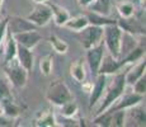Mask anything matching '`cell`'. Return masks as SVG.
Segmentation results:
<instances>
[{"label":"cell","mask_w":146,"mask_h":127,"mask_svg":"<svg viewBox=\"0 0 146 127\" xmlns=\"http://www.w3.org/2000/svg\"><path fill=\"white\" fill-rule=\"evenodd\" d=\"M52 18V12L50 9L48 4L46 3H41L37 7L33 9V12L27 17L28 21H31L36 27H42V25H46L51 21Z\"/></svg>","instance_id":"8992f818"},{"label":"cell","mask_w":146,"mask_h":127,"mask_svg":"<svg viewBox=\"0 0 146 127\" xmlns=\"http://www.w3.org/2000/svg\"><path fill=\"white\" fill-rule=\"evenodd\" d=\"M78 38H79V42L83 45L85 50L92 49V47L97 46L103 41V27L88 24L85 28L79 31Z\"/></svg>","instance_id":"5b68a950"},{"label":"cell","mask_w":146,"mask_h":127,"mask_svg":"<svg viewBox=\"0 0 146 127\" xmlns=\"http://www.w3.org/2000/svg\"><path fill=\"white\" fill-rule=\"evenodd\" d=\"M32 29H37V27L31 21H28L27 18H23V17H19V15L8 17L7 31L10 35H17V33H22V32L32 31Z\"/></svg>","instance_id":"52a82bcc"},{"label":"cell","mask_w":146,"mask_h":127,"mask_svg":"<svg viewBox=\"0 0 146 127\" xmlns=\"http://www.w3.org/2000/svg\"><path fill=\"white\" fill-rule=\"evenodd\" d=\"M5 64L7 65L4 67V71L8 80L17 88H23L28 80V71L18 63V60H15V57L10 61H7Z\"/></svg>","instance_id":"277c9868"},{"label":"cell","mask_w":146,"mask_h":127,"mask_svg":"<svg viewBox=\"0 0 146 127\" xmlns=\"http://www.w3.org/2000/svg\"><path fill=\"white\" fill-rule=\"evenodd\" d=\"M94 0H79V4L83 5V7H89V5L93 3Z\"/></svg>","instance_id":"836d02e7"},{"label":"cell","mask_w":146,"mask_h":127,"mask_svg":"<svg viewBox=\"0 0 146 127\" xmlns=\"http://www.w3.org/2000/svg\"><path fill=\"white\" fill-rule=\"evenodd\" d=\"M145 53V49H142V47H135V49L131 51L130 53H128L126 57H123L122 59V63L123 65H126V64H131V63H135V61H137V60H140V59L142 57V55Z\"/></svg>","instance_id":"83f0119b"},{"label":"cell","mask_w":146,"mask_h":127,"mask_svg":"<svg viewBox=\"0 0 146 127\" xmlns=\"http://www.w3.org/2000/svg\"><path fill=\"white\" fill-rule=\"evenodd\" d=\"M104 45L108 49V52L117 60H121V36L122 29L117 23L103 27Z\"/></svg>","instance_id":"3957f363"},{"label":"cell","mask_w":146,"mask_h":127,"mask_svg":"<svg viewBox=\"0 0 146 127\" xmlns=\"http://www.w3.org/2000/svg\"><path fill=\"white\" fill-rule=\"evenodd\" d=\"M125 88H126V79H125V74L121 72V74H117L113 79V83L107 88V94L104 97V100L103 103L100 104V107L98 108L97 111V114L99 113H103L104 111L109 108L112 104L114 103L117 99L119 98V95L125 92Z\"/></svg>","instance_id":"7a4b0ae2"},{"label":"cell","mask_w":146,"mask_h":127,"mask_svg":"<svg viewBox=\"0 0 146 127\" xmlns=\"http://www.w3.org/2000/svg\"><path fill=\"white\" fill-rule=\"evenodd\" d=\"M61 107V112L60 113L64 116V117H69V118H72L75 114L78 113V104L74 102V99L67 102V103L62 104Z\"/></svg>","instance_id":"4316f807"},{"label":"cell","mask_w":146,"mask_h":127,"mask_svg":"<svg viewBox=\"0 0 146 127\" xmlns=\"http://www.w3.org/2000/svg\"><path fill=\"white\" fill-rule=\"evenodd\" d=\"M135 47H136L135 36L130 32L122 31V36H121V60L123 57H126Z\"/></svg>","instance_id":"9a60e30c"},{"label":"cell","mask_w":146,"mask_h":127,"mask_svg":"<svg viewBox=\"0 0 146 127\" xmlns=\"http://www.w3.org/2000/svg\"><path fill=\"white\" fill-rule=\"evenodd\" d=\"M7 23H8V18L3 19V22L0 23V43L3 42L5 36V32H7Z\"/></svg>","instance_id":"d6a6232c"},{"label":"cell","mask_w":146,"mask_h":127,"mask_svg":"<svg viewBox=\"0 0 146 127\" xmlns=\"http://www.w3.org/2000/svg\"><path fill=\"white\" fill-rule=\"evenodd\" d=\"M135 92L136 94H140V95H145V92H146V76L145 74L141 76V78H139L136 81L132 84Z\"/></svg>","instance_id":"4dcf8cb0"},{"label":"cell","mask_w":146,"mask_h":127,"mask_svg":"<svg viewBox=\"0 0 146 127\" xmlns=\"http://www.w3.org/2000/svg\"><path fill=\"white\" fill-rule=\"evenodd\" d=\"M70 74L78 81V83H84L85 80V67H84V60L78 59L70 65Z\"/></svg>","instance_id":"d6986e66"},{"label":"cell","mask_w":146,"mask_h":127,"mask_svg":"<svg viewBox=\"0 0 146 127\" xmlns=\"http://www.w3.org/2000/svg\"><path fill=\"white\" fill-rule=\"evenodd\" d=\"M117 8H118V12L122 18H131L135 13V8L131 3L123 1V3H121V4H118Z\"/></svg>","instance_id":"f546056e"},{"label":"cell","mask_w":146,"mask_h":127,"mask_svg":"<svg viewBox=\"0 0 146 127\" xmlns=\"http://www.w3.org/2000/svg\"><path fill=\"white\" fill-rule=\"evenodd\" d=\"M48 7L52 12V17L55 19V23L57 25H64L65 22L70 18V14L65 8L60 7L57 4H51V3H48Z\"/></svg>","instance_id":"ac0fdd59"},{"label":"cell","mask_w":146,"mask_h":127,"mask_svg":"<svg viewBox=\"0 0 146 127\" xmlns=\"http://www.w3.org/2000/svg\"><path fill=\"white\" fill-rule=\"evenodd\" d=\"M139 106V104H137ZM130 107L128 111L126 112V117H125V123L126 122H131L127 126H136V127H142L145 126V109L141 107Z\"/></svg>","instance_id":"4fadbf2b"},{"label":"cell","mask_w":146,"mask_h":127,"mask_svg":"<svg viewBox=\"0 0 146 127\" xmlns=\"http://www.w3.org/2000/svg\"><path fill=\"white\" fill-rule=\"evenodd\" d=\"M36 126H47V127H51V126H57L55 120V116L51 111H44L41 112L38 114L37 120H36Z\"/></svg>","instance_id":"7402d4cb"},{"label":"cell","mask_w":146,"mask_h":127,"mask_svg":"<svg viewBox=\"0 0 146 127\" xmlns=\"http://www.w3.org/2000/svg\"><path fill=\"white\" fill-rule=\"evenodd\" d=\"M1 4H3V0H0V7H1Z\"/></svg>","instance_id":"8d00e7d4"},{"label":"cell","mask_w":146,"mask_h":127,"mask_svg":"<svg viewBox=\"0 0 146 127\" xmlns=\"http://www.w3.org/2000/svg\"><path fill=\"white\" fill-rule=\"evenodd\" d=\"M37 4H41V3H46V0H35Z\"/></svg>","instance_id":"e575fe53"},{"label":"cell","mask_w":146,"mask_h":127,"mask_svg":"<svg viewBox=\"0 0 146 127\" xmlns=\"http://www.w3.org/2000/svg\"><path fill=\"white\" fill-rule=\"evenodd\" d=\"M144 99V95L136 94V93H125L121 94L119 98L108 108V111H118V109H127L130 107L137 106Z\"/></svg>","instance_id":"ba28073f"},{"label":"cell","mask_w":146,"mask_h":127,"mask_svg":"<svg viewBox=\"0 0 146 127\" xmlns=\"http://www.w3.org/2000/svg\"><path fill=\"white\" fill-rule=\"evenodd\" d=\"M3 52H4V51H3L1 49H0V56H1V53H3Z\"/></svg>","instance_id":"d590c367"},{"label":"cell","mask_w":146,"mask_h":127,"mask_svg":"<svg viewBox=\"0 0 146 127\" xmlns=\"http://www.w3.org/2000/svg\"><path fill=\"white\" fill-rule=\"evenodd\" d=\"M86 61L92 70V74L94 76L98 75V70H99V65L102 61V57L104 55V41H102L99 45L92 47V49L86 50Z\"/></svg>","instance_id":"9c48e42d"},{"label":"cell","mask_w":146,"mask_h":127,"mask_svg":"<svg viewBox=\"0 0 146 127\" xmlns=\"http://www.w3.org/2000/svg\"><path fill=\"white\" fill-rule=\"evenodd\" d=\"M90 10L94 13L102 14V15H108L109 13V8H111V3L109 0H94L90 5Z\"/></svg>","instance_id":"603a6c76"},{"label":"cell","mask_w":146,"mask_h":127,"mask_svg":"<svg viewBox=\"0 0 146 127\" xmlns=\"http://www.w3.org/2000/svg\"><path fill=\"white\" fill-rule=\"evenodd\" d=\"M50 43H51L52 49L57 53H66L67 50H69V45H67L62 38L58 37V36L52 35L51 37H50Z\"/></svg>","instance_id":"cb8c5ba5"},{"label":"cell","mask_w":146,"mask_h":127,"mask_svg":"<svg viewBox=\"0 0 146 127\" xmlns=\"http://www.w3.org/2000/svg\"><path fill=\"white\" fill-rule=\"evenodd\" d=\"M17 60L18 63L27 70V71H31L33 67V53L31 52L29 49L22 46V45L17 43Z\"/></svg>","instance_id":"5bb4252c"},{"label":"cell","mask_w":146,"mask_h":127,"mask_svg":"<svg viewBox=\"0 0 146 127\" xmlns=\"http://www.w3.org/2000/svg\"><path fill=\"white\" fill-rule=\"evenodd\" d=\"M123 66L122 60H117L114 59L111 53H104L102 57L99 65V70H98V74H104V75H111L113 72H116L117 70H119Z\"/></svg>","instance_id":"8fae6325"},{"label":"cell","mask_w":146,"mask_h":127,"mask_svg":"<svg viewBox=\"0 0 146 127\" xmlns=\"http://www.w3.org/2000/svg\"><path fill=\"white\" fill-rule=\"evenodd\" d=\"M46 98L50 103L55 106H62L74 99V95L70 92L69 86L62 80H55L48 85L46 92Z\"/></svg>","instance_id":"6da1fadb"},{"label":"cell","mask_w":146,"mask_h":127,"mask_svg":"<svg viewBox=\"0 0 146 127\" xmlns=\"http://www.w3.org/2000/svg\"><path fill=\"white\" fill-rule=\"evenodd\" d=\"M107 86V75L98 74L97 80H95L94 86L90 89V97H89V108H93V106L98 103V100L102 98L103 92L106 90Z\"/></svg>","instance_id":"7c38bea8"},{"label":"cell","mask_w":146,"mask_h":127,"mask_svg":"<svg viewBox=\"0 0 146 127\" xmlns=\"http://www.w3.org/2000/svg\"><path fill=\"white\" fill-rule=\"evenodd\" d=\"M7 35H8V38H7V43H5V49H4L5 63H7V61H10L12 59H14L17 56V42H15V39H14L13 35H10L8 31H7Z\"/></svg>","instance_id":"44dd1931"},{"label":"cell","mask_w":146,"mask_h":127,"mask_svg":"<svg viewBox=\"0 0 146 127\" xmlns=\"http://www.w3.org/2000/svg\"><path fill=\"white\" fill-rule=\"evenodd\" d=\"M145 67H146L145 60L144 61H140V63L136 64V65H133L132 69H131L130 71L127 72V74H125L126 84H128V85H132V84L137 80V79L141 78V76L145 74Z\"/></svg>","instance_id":"2e32d148"},{"label":"cell","mask_w":146,"mask_h":127,"mask_svg":"<svg viewBox=\"0 0 146 127\" xmlns=\"http://www.w3.org/2000/svg\"><path fill=\"white\" fill-rule=\"evenodd\" d=\"M4 99H12V95H10V90L8 84L0 79V102Z\"/></svg>","instance_id":"1f68e13d"},{"label":"cell","mask_w":146,"mask_h":127,"mask_svg":"<svg viewBox=\"0 0 146 127\" xmlns=\"http://www.w3.org/2000/svg\"><path fill=\"white\" fill-rule=\"evenodd\" d=\"M13 37H14V39H15V42L18 45H22V46L27 47V49H29V50H32L33 47L37 46L38 42L42 39L41 35L37 32V29L17 33V35H13Z\"/></svg>","instance_id":"30bf717a"},{"label":"cell","mask_w":146,"mask_h":127,"mask_svg":"<svg viewBox=\"0 0 146 127\" xmlns=\"http://www.w3.org/2000/svg\"><path fill=\"white\" fill-rule=\"evenodd\" d=\"M52 66H53V57L52 55H44L40 60V69L42 75L50 76L52 72Z\"/></svg>","instance_id":"484cf974"},{"label":"cell","mask_w":146,"mask_h":127,"mask_svg":"<svg viewBox=\"0 0 146 127\" xmlns=\"http://www.w3.org/2000/svg\"><path fill=\"white\" fill-rule=\"evenodd\" d=\"M86 18L89 21V24H94V25H99V27H106V25L109 24H114L117 23V21L111 18H107L106 15H102V14H98V13H88L86 14Z\"/></svg>","instance_id":"ffe728a7"},{"label":"cell","mask_w":146,"mask_h":127,"mask_svg":"<svg viewBox=\"0 0 146 127\" xmlns=\"http://www.w3.org/2000/svg\"><path fill=\"white\" fill-rule=\"evenodd\" d=\"M88 24H89V21H88V18H86V15H76V17H72V18L70 17L65 22L64 27L70 31L79 32L83 28H85Z\"/></svg>","instance_id":"e0dca14e"},{"label":"cell","mask_w":146,"mask_h":127,"mask_svg":"<svg viewBox=\"0 0 146 127\" xmlns=\"http://www.w3.org/2000/svg\"><path fill=\"white\" fill-rule=\"evenodd\" d=\"M111 126L114 127H122L125 126V117L126 112L125 109H118V111H111Z\"/></svg>","instance_id":"f1b7e54d"},{"label":"cell","mask_w":146,"mask_h":127,"mask_svg":"<svg viewBox=\"0 0 146 127\" xmlns=\"http://www.w3.org/2000/svg\"><path fill=\"white\" fill-rule=\"evenodd\" d=\"M0 103L3 104V111H4V113L7 116H9V117H18L21 114L19 107L15 106L12 102V99H4L0 102Z\"/></svg>","instance_id":"d4e9b609"}]
</instances>
